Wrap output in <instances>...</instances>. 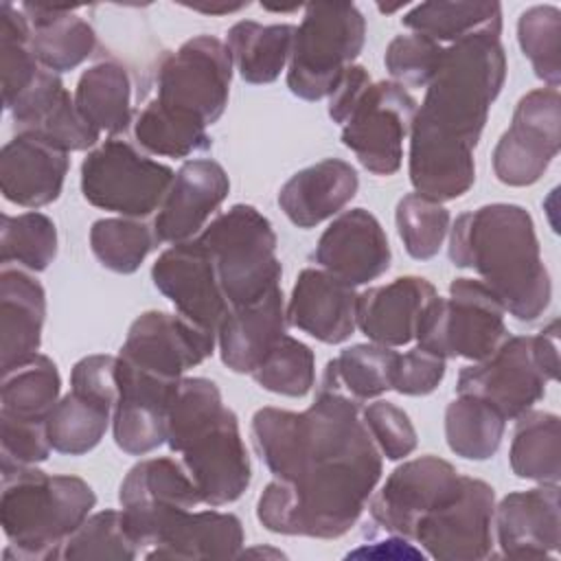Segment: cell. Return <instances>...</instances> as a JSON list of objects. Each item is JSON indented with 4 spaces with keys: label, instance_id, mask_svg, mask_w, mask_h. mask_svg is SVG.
Here are the masks:
<instances>
[{
    "label": "cell",
    "instance_id": "c3c4849f",
    "mask_svg": "<svg viewBox=\"0 0 561 561\" xmlns=\"http://www.w3.org/2000/svg\"><path fill=\"white\" fill-rule=\"evenodd\" d=\"M445 46L427 35H397L383 55V64L394 83L403 88H427L434 79Z\"/></svg>",
    "mask_w": 561,
    "mask_h": 561
},
{
    "label": "cell",
    "instance_id": "60d3db41",
    "mask_svg": "<svg viewBox=\"0 0 561 561\" xmlns=\"http://www.w3.org/2000/svg\"><path fill=\"white\" fill-rule=\"evenodd\" d=\"M0 70L4 110H9L42 72L31 42V24L24 11L7 0L0 2Z\"/></svg>",
    "mask_w": 561,
    "mask_h": 561
},
{
    "label": "cell",
    "instance_id": "52a82bcc",
    "mask_svg": "<svg viewBox=\"0 0 561 561\" xmlns=\"http://www.w3.org/2000/svg\"><path fill=\"white\" fill-rule=\"evenodd\" d=\"M559 375V322L537 335H508L489 357L465 366L458 394H473L495 405L504 419H519L546 394Z\"/></svg>",
    "mask_w": 561,
    "mask_h": 561
},
{
    "label": "cell",
    "instance_id": "7dc6e473",
    "mask_svg": "<svg viewBox=\"0 0 561 561\" xmlns=\"http://www.w3.org/2000/svg\"><path fill=\"white\" fill-rule=\"evenodd\" d=\"M138 546L129 537L123 513L107 508L90 515L64 543L61 559H136Z\"/></svg>",
    "mask_w": 561,
    "mask_h": 561
},
{
    "label": "cell",
    "instance_id": "5bb4252c",
    "mask_svg": "<svg viewBox=\"0 0 561 561\" xmlns=\"http://www.w3.org/2000/svg\"><path fill=\"white\" fill-rule=\"evenodd\" d=\"M561 147V99L557 88L524 94L508 129L493 149V171L502 184H535Z\"/></svg>",
    "mask_w": 561,
    "mask_h": 561
},
{
    "label": "cell",
    "instance_id": "74e56055",
    "mask_svg": "<svg viewBox=\"0 0 561 561\" xmlns=\"http://www.w3.org/2000/svg\"><path fill=\"white\" fill-rule=\"evenodd\" d=\"M59 390L61 377L55 362L39 353L2 375L0 412L28 421H46L59 401Z\"/></svg>",
    "mask_w": 561,
    "mask_h": 561
},
{
    "label": "cell",
    "instance_id": "83f0119b",
    "mask_svg": "<svg viewBox=\"0 0 561 561\" xmlns=\"http://www.w3.org/2000/svg\"><path fill=\"white\" fill-rule=\"evenodd\" d=\"M359 188L357 171L340 158H324L294 173L278 193V206L298 228H313L342 213Z\"/></svg>",
    "mask_w": 561,
    "mask_h": 561
},
{
    "label": "cell",
    "instance_id": "cb8c5ba5",
    "mask_svg": "<svg viewBox=\"0 0 561 561\" xmlns=\"http://www.w3.org/2000/svg\"><path fill=\"white\" fill-rule=\"evenodd\" d=\"M287 322L324 344L348 340L357 327L355 287L324 270H302L287 302Z\"/></svg>",
    "mask_w": 561,
    "mask_h": 561
},
{
    "label": "cell",
    "instance_id": "7bdbcfd3",
    "mask_svg": "<svg viewBox=\"0 0 561 561\" xmlns=\"http://www.w3.org/2000/svg\"><path fill=\"white\" fill-rule=\"evenodd\" d=\"M57 254V228L37 210L2 215L0 256L2 263H20L31 272H44Z\"/></svg>",
    "mask_w": 561,
    "mask_h": 561
},
{
    "label": "cell",
    "instance_id": "d6a6232c",
    "mask_svg": "<svg viewBox=\"0 0 561 561\" xmlns=\"http://www.w3.org/2000/svg\"><path fill=\"white\" fill-rule=\"evenodd\" d=\"M75 103L101 134H121L131 123V81L116 61H99L77 81Z\"/></svg>",
    "mask_w": 561,
    "mask_h": 561
},
{
    "label": "cell",
    "instance_id": "bcb514c9",
    "mask_svg": "<svg viewBox=\"0 0 561 561\" xmlns=\"http://www.w3.org/2000/svg\"><path fill=\"white\" fill-rule=\"evenodd\" d=\"M394 221L405 252L416 261L436 256L449 232V210L421 193H408L399 199Z\"/></svg>",
    "mask_w": 561,
    "mask_h": 561
},
{
    "label": "cell",
    "instance_id": "4fadbf2b",
    "mask_svg": "<svg viewBox=\"0 0 561 561\" xmlns=\"http://www.w3.org/2000/svg\"><path fill=\"white\" fill-rule=\"evenodd\" d=\"M125 528L140 554L186 511L202 504L199 491L173 458H147L136 462L118 491Z\"/></svg>",
    "mask_w": 561,
    "mask_h": 561
},
{
    "label": "cell",
    "instance_id": "2e32d148",
    "mask_svg": "<svg viewBox=\"0 0 561 561\" xmlns=\"http://www.w3.org/2000/svg\"><path fill=\"white\" fill-rule=\"evenodd\" d=\"M465 476L438 456H421L399 465L370 500L373 519L403 539H412L416 524L434 508L451 502Z\"/></svg>",
    "mask_w": 561,
    "mask_h": 561
},
{
    "label": "cell",
    "instance_id": "8d00e7d4",
    "mask_svg": "<svg viewBox=\"0 0 561 561\" xmlns=\"http://www.w3.org/2000/svg\"><path fill=\"white\" fill-rule=\"evenodd\" d=\"M112 412L110 405L70 390L46 416L50 447L68 456L88 454L105 436Z\"/></svg>",
    "mask_w": 561,
    "mask_h": 561
},
{
    "label": "cell",
    "instance_id": "ee69618b",
    "mask_svg": "<svg viewBox=\"0 0 561 561\" xmlns=\"http://www.w3.org/2000/svg\"><path fill=\"white\" fill-rule=\"evenodd\" d=\"M517 39L522 53L533 64L535 75L546 88H559L561 81V11L552 4L526 9L517 20Z\"/></svg>",
    "mask_w": 561,
    "mask_h": 561
},
{
    "label": "cell",
    "instance_id": "6da1fadb",
    "mask_svg": "<svg viewBox=\"0 0 561 561\" xmlns=\"http://www.w3.org/2000/svg\"><path fill=\"white\" fill-rule=\"evenodd\" d=\"M250 432L274 476L256 504L267 530L335 539L357 524L381 478V451L359 401L320 386L302 412L256 410Z\"/></svg>",
    "mask_w": 561,
    "mask_h": 561
},
{
    "label": "cell",
    "instance_id": "e575fe53",
    "mask_svg": "<svg viewBox=\"0 0 561 561\" xmlns=\"http://www.w3.org/2000/svg\"><path fill=\"white\" fill-rule=\"evenodd\" d=\"M399 353L381 344H355L344 348L324 368L322 386L335 388L364 403L392 390Z\"/></svg>",
    "mask_w": 561,
    "mask_h": 561
},
{
    "label": "cell",
    "instance_id": "f6af8a7d",
    "mask_svg": "<svg viewBox=\"0 0 561 561\" xmlns=\"http://www.w3.org/2000/svg\"><path fill=\"white\" fill-rule=\"evenodd\" d=\"M252 377L274 394L305 397L316 383V355L307 344L285 333L252 370Z\"/></svg>",
    "mask_w": 561,
    "mask_h": 561
},
{
    "label": "cell",
    "instance_id": "816d5d0a",
    "mask_svg": "<svg viewBox=\"0 0 561 561\" xmlns=\"http://www.w3.org/2000/svg\"><path fill=\"white\" fill-rule=\"evenodd\" d=\"M443 377H445V359L416 346L405 355L397 357L392 390L410 397L430 394L438 388Z\"/></svg>",
    "mask_w": 561,
    "mask_h": 561
},
{
    "label": "cell",
    "instance_id": "836d02e7",
    "mask_svg": "<svg viewBox=\"0 0 561 561\" xmlns=\"http://www.w3.org/2000/svg\"><path fill=\"white\" fill-rule=\"evenodd\" d=\"M517 478L539 484H559L561 476V423L552 412L528 410L517 419L508 451Z\"/></svg>",
    "mask_w": 561,
    "mask_h": 561
},
{
    "label": "cell",
    "instance_id": "f1b7e54d",
    "mask_svg": "<svg viewBox=\"0 0 561 561\" xmlns=\"http://www.w3.org/2000/svg\"><path fill=\"white\" fill-rule=\"evenodd\" d=\"M287 309L280 285L263 298L228 309L217 329L221 362L232 373H250L285 335Z\"/></svg>",
    "mask_w": 561,
    "mask_h": 561
},
{
    "label": "cell",
    "instance_id": "9c48e42d",
    "mask_svg": "<svg viewBox=\"0 0 561 561\" xmlns=\"http://www.w3.org/2000/svg\"><path fill=\"white\" fill-rule=\"evenodd\" d=\"M366 20L353 2H311L305 7L287 70L291 94L305 101L331 96L353 59L362 53Z\"/></svg>",
    "mask_w": 561,
    "mask_h": 561
},
{
    "label": "cell",
    "instance_id": "f35d334b",
    "mask_svg": "<svg viewBox=\"0 0 561 561\" xmlns=\"http://www.w3.org/2000/svg\"><path fill=\"white\" fill-rule=\"evenodd\" d=\"M403 26L414 33L427 35L436 42H456L467 37L480 28L502 24V7L500 2H421L412 7L403 18Z\"/></svg>",
    "mask_w": 561,
    "mask_h": 561
},
{
    "label": "cell",
    "instance_id": "681fc988",
    "mask_svg": "<svg viewBox=\"0 0 561 561\" xmlns=\"http://www.w3.org/2000/svg\"><path fill=\"white\" fill-rule=\"evenodd\" d=\"M46 421H28L0 412V462L2 473L44 462L50 454Z\"/></svg>",
    "mask_w": 561,
    "mask_h": 561
},
{
    "label": "cell",
    "instance_id": "5b68a950",
    "mask_svg": "<svg viewBox=\"0 0 561 561\" xmlns=\"http://www.w3.org/2000/svg\"><path fill=\"white\" fill-rule=\"evenodd\" d=\"M96 504L92 486L77 476L20 467L2 473L0 524L9 548L4 559H61L68 537Z\"/></svg>",
    "mask_w": 561,
    "mask_h": 561
},
{
    "label": "cell",
    "instance_id": "d6986e66",
    "mask_svg": "<svg viewBox=\"0 0 561 561\" xmlns=\"http://www.w3.org/2000/svg\"><path fill=\"white\" fill-rule=\"evenodd\" d=\"M182 379H164L116 355L118 399L112 412L116 445L145 456L167 443V412Z\"/></svg>",
    "mask_w": 561,
    "mask_h": 561
},
{
    "label": "cell",
    "instance_id": "ab89813d",
    "mask_svg": "<svg viewBox=\"0 0 561 561\" xmlns=\"http://www.w3.org/2000/svg\"><path fill=\"white\" fill-rule=\"evenodd\" d=\"M134 136L142 149L167 158H186L210 147L206 125L186 114L149 101L134 123Z\"/></svg>",
    "mask_w": 561,
    "mask_h": 561
},
{
    "label": "cell",
    "instance_id": "9a60e30c",
    "mask_svg": "<svg viewBox=\"0 0 561 561\" xmlns=\"http://www.w3.org/2000/svg\"><path fill=\"white\" fill-rule=\"evenodd\" d=\"M495 493L478 478L465 476L460 493L427 513L414 528L412 541L443 561H476L493 552Z\"/></svg>",
    "mask_w": 561,
    "mask_h": 561
},
{
    "label": "cell",
    "instance_id": "603a6c76",
    "mask_svg": "<svg viewBox=\"0 0 561 561\" xmlns=\"http://www.w3.org/2000/svg\"><path fill=\"white\" fill-rule=\"evenodd\" d=\"M493 526L504 557L537 559L559 550V484L515 491L495 506Z\"/></svg>",
    "mask_w": 561,
    "mask_h": 561
},
{
    "label": "cell",
    "instance_id": "277c9868",
    "mask_svg": "<svg viewBox=\"0 0 561 561\" xmlns=\"http://www.w3.org/2000/svg\"><path fill=\"white\" fill-rule=\"evenodd\" d=\"M167 445L182 454L202 504L213 508L230 504L250 484V456L239 421L224 405L215 381L182 377L167 412Z\"/></svg>",
    "mask_w": 561,
    "mask_h": 561
},
{
    "label": "cell",
    "instance_id": "7c38bea8",
    "mask_svg": "<svg viewBox=\"0 0 561 561\" xmlns=\"http://www.w3.org/2000/svg\"><path fill=\"white\" fill-rule=\"evenodd\" d=\"M230 79L232 57L226 42L215 35H197L158 66L156 101L208 127L228 105Z\"/></svg>",
    "mask_w": 561,
    "mask_h": 561
},
{
    "label": "cell",
    "instance_id": "8fae6325",
    "mask_svg": "<svg viewBox=\"0 0 561 561\" xmlns=\"http://www.w3.org/2000/svg\"><path fill=\"white\" fill-rule=\"evenodd\" d=\"M173 178L171 167L147 158L121 138L96 145L81 162L83 197L121 217L140 219L158 210Z\"/></svg>",
    "mask_w": 561,
    "mask_h": 561
},
{
    "label": "cell",
    "instance_id": "f5cc1de1",
    "mask_svg": "<svg viewBox=\"0 0 561 561\" xmlns=\"http://www.w3.org/2000/svg\"><path fill=\"white\" fill-rule=\"evenodd\" d=\"M70 386L75 392L92 397L114 410L118 399L116 383V357L114 355H88L72 366Z\"/></svg>",
    "mask_w": 561,
    "mask_h": 561
},
{
    "label": "cell",
    "instance_id": "d590c367",
    "mask_svg": "<svg viewBox=\"0 0 561 561\" xmlns=\"http://www.w3.org/2000/svg\"><path fill=\"white\" fill-rule=\"evenodd\" d=\"M506 419L489 401L458 394L445 410V438L449 449L467 460L491 458L504 436Z\"/></svg>",
    "mask_w": 561,
    "mask_h": 561
},
{
    "label": "cell",
    "instance_id": "44dd1931",
    "mask_svg": "<svg viewBox=\"0 0 561 561\" xmlns=\"http://www.w3.org/2000/svg\"><path fill=\"white\" fill-rule=\"evenodd\" d=\"M7 112H11L20 134H33L66 153L92 149L101 138V131L79 112L59 75L46 68Z\"/></svg>",
    "mask_w": 561,
    "mask_h": 561
},
{
    "label": "cell",
    "instance_id": "d4e9b609",
    "mask_svg": "<svg viewBox=\"0 0 561 561\" xmlns=\"http://www.w3.org/2000/svg\"><path fill=\"white\" fill-rule=\"evenodd\" d=\"M68 153L33 134H15L0 153V188L4 199L39 208L55 202L64 188Z\"/></svg>",
    "mask_w": 561,
    "mask_h": 561
},
{
    "label": "cell",
    "instance_id": "ffe728a7",
    "mask_svg": "<svg viewBox=\"0 0 561 561\" xmlns=\"http://www.w3.org/2000/svg\"><path fill=\"white\" fill-rule=\"evenodd\" d=\"M320 270L351 287L366 285L390 267V243L377 217L364 208L340 213L313 250Z\"/></svg>",
    "mask_w": 561,
    "mask_h": 561
},
{
    "label": "cell",
    "instance_id": "f546056e",
    "mask_svg": "<svg viewBox=\"0 0 561 561\" xmlns=\"http://www.w3.org/2000/svg\"><path fill=\"white\" fill-rule=\"evenodd\" d=\"M243 526L221 511H186L142 554L145 559H232L241 557Z\"/></svg>",
    "mask_w": 561,
    "mask_h": 561
},
{
    "label": "cell",
    "instance_id": "4316f807",
    "mask_svg": "<svg viewBox=\"0 0 561 561\" xmlns=\"http://www.w3.org/2000/svg\"><path fill=\"white\" fill-rule=\"evenodd\" d=\"M46 294L24 270L0 272V370L2 375L39 355Z\"/></svg>",
    "mask_w": 561,
    "mask_h": 561
},
{
    "label": "cell",
    "instance_id": "ba28073f",
    "mask_svg": "<svg viewBox=\"0 0 561 561\" xmlns=\"http://www.w3.org/2000/svg\"><path fill=\"white\" fill-rule=\"evenodd\" d=\"M197 239L213 256L228 307L254 302L280 285L276 234L254 206L234 204L206 226Z\"/></svg>",
    "mask_w": 561,
    "mask_h": 561
},
{
    "label": "cell",
    "instance_id": "b9f144b4",
    "mask_svg": "<svg viewBox=\"0 0 561 561\" xmlns=\"http://www.w3.org/2000/svg\"><path fill=\"white\" fill-rule=\"evenodd\" d=\"M153 228L134 217L99 219L90 228V248L99 263L116 274L136 272L156 248Z\"/></svg>",
    "mask_w": 561,
    "mask_h": 561
},
{
    "label": "cell",
    "instance_id": "1f68e13d",
    "mask_svg": "<svg viewBox=\"0 0 561 561\" xmlns=\"http://www.w3.org/2000/svg\"><path fill=\"white\" fill-rule=\"evenodd\" d=\"M294 33L291 24H259L254 20L232 24L226 46L241 79L254 85L276 81L289 64Z\"/></svg>",
    "mask_w": 561,
    "mask_h": 561
},
{
    "label": "cell",
    "instance_id": "4dcf8cb0",
    "mask_svg": "<svg viewBox=\"0 0 561 561\" xmlns=\"http://www.w3.org/2000/svg\"><path fill=\"white\" fill-rule=\"evenodd\" d=\"M28 24L31 42L42 68L66 72L81 66L96 46L94 28L77 15V7L20 4Z\"/></svg>",
    "mask_w": 561,
    "mask_h": 561
},
{
    "label": "cell",
    "instance_id": "484cf974",
    "mask_svg": "<svg viewBox=\"0 0 561 561\" xmlns=\"http://www.w3.org/2000/svg\"><path fill=\"white\" fill-rule=\"evenodd\" d=\"M436 289L421 276H401L357 294V329L375 344L403 346L416 337L423 311Z\"/></svg>",
    "mask_w": 561,
    "mask_h": 561
},
{
    "label": "cell",
    "instance_id": "8992f818",
    "mask_svg": "<svg viewBox=\"0 0 561 561\" xmlns=\"http://www.w3.org/2000/svg\"><path fill=\"white\" fill-rule=\"evenodd\" d=\"M414 114L416 101L403 85L373 81L364 66H351L329 96V116L342 125V142L375 175L399 171Z\"/></svg>",
    "mask_w": 561,
    "mask_h": 561
},
{
    "label": "cell",
    "instance_id": "db71d44e",
    "mask_svg": "<svg viewBox=\"0 0 561 561\" xmlns=\"http://www.w3.org/2000/svg\"><path fill=\"white\" fill-rule=\"evenodd\" d=\"M184 7H188L193 11L210 13V15H224V13H234V11L243 9V7H248V2H234V4H230V2H224V4H184Z\"/></svg>",
    "mask_w": 561,
    "mask_h": 561
},
{
    "label": "cell",
    "instance_id": "e0dca14e",
    "mask_svg": "<svg viewBox=\"0 0 561 561\" xmlns=\"http://www.w3.org/2000/svg\"><path fill=\"white\" fill-rule=\"evenodd\" d=\"M215 342L217 333L180 313L145 311L131 322L118 357L164 379H182L213 355Z\"/></svg>",
    "mask_w": 561,
    "mask_h": 561
},
{
    "label": "cell",
    "instance_id": "f907efd6",
    "mask_svg": "<svg viewBox=\"0 0 561 561\" xmlns=\"http://www.w3.org/2000/svg\"><path fill=\"white\" fill-rule=\"evenodd\" d=\"M364 423L388 460H401L416 449V430L410 416L390 401H375L362 410Z\"/></svg>",
    "mask_w": 561,
    "mask_h": 561
},
{
    "label": "cell",
    "instance_id": "7a4b0ae2",
    "mask_svg": "<svg viewBox=\"0 0 561 561\" xmlns=\"http://www.w3.org/2000/svg\"><path fill=\"white\" fill-rule=\"evenodd\" d=\"M500 33L502 24L486 26L445 46L410 127L414 193L443 204L473 186V149L506 79Z\"/></svg>",
    "mask_w": 561,
    "mask_h": 561
},
{
    "label": "cell",
    "instance_id": "3957f363",
    "mask_svg": "<svg viewBox=\"0 0 561 561\" xmlns=\"http://www.w3.org/2000/svg\"><path fill=\"white\" fill-rule=\"evenodd\" d=\"M449 230L451 263L476 270L504 311L533 322L548 309L552 283L526 208L486 204L458 215Z\"/></svg>",
    "mask_w": 561,
    "mask_h": 561
},
{
    "label": "cell",
    "instance_id": "ac0fdd59",
    "mask_svg": "<svg viewBox=\"0 0 561 561\" xmlns=\"http://www.w3.org/2000/svg\"><path fill=\"white\" fill-rule=\"evenodd\" d=\"M151 280L180 316L217 333L230 307L219 287L213 256L197 237L164 250L151 267Z\"/></svg>",
    "mask_w": 561,
    "mask_h": 561
},
{
    "label": "cell",
    "instance_id": "7402d4cb",
    "mask_svg": "<svg viewBox=\"0 0 561 561\" xmlns=\"http://www.w3.org/2000/svg\"><path fill=\"white\" fill-rule=\"evenodd\" d=\"M230 191V180L224 167L210 158L184 162L171 188L158 208L153 232L160 243H180L193 239L208 217L224 204Z\"/></svg>",
    "mask_w": 561,
    "mask_h": 561
},
{
    "label": "cell",
    "instance_id": "30bf717a",
    "mask_svg": "<svg viewBox=\"0 0 561 561\" xmlns=\"http://www.w3.org/2000/svg\"><path fill=\"white\" fill-rule=\"evenodd\" d=\"M504 313L502 302L482 280L456 278L447 298L436 296L427 305L414 340L443 359L480 362L508 337Z\"/></svg>",
    "mask_w": 561,
    "mask_h": 561
}]
</instances>
